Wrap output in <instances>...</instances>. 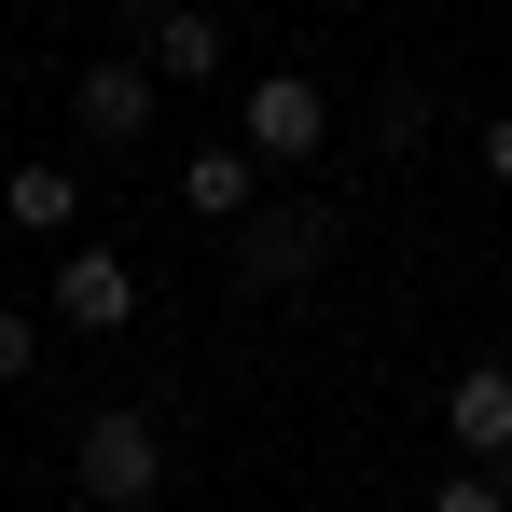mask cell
<instances>
[{
    "mask_svg": "<svg viewBox=\"0 0 512 512\" xmlns=\"http://www.w3.org/2000/svg\"><path fill=\"white\" fill-rule=\"evenodd\" d=\"M70 485H84L97 512H153V485H167V429L139 416V402L84 416V429H70Z\"/></svg>",
    "mask_w": 512,
    "mask_h": 512,
    "instance_id": "1",
    "label": "cell"
},
{
    "mask_svg": "<svg viewBox=\"0 0 512 512\" xmlns=\"http://www.w3.org/2000/svg\"><path fill=\"white\" fill-rule=\"evenodd\" d=\"M236 139H250L263 167H319V153H333V97L305 84V70H263V84L236 97Z\"/></svg>",
    "mask_w": 512,
    "mask_h": 512,
    "instance_id": "2",
    "label": "cell"
},
{
    "mask_svg": "<svg viewBox=\"0 0 512 512\" xmlns=\"http://www.w3.org/2000/svg\"><path fill=\"white\" fill-rule=\"evenodd\" d=\"M153 97H167L153 56H97L84 84H70V125H84L97 153H139V139H153Z\"/></svg>",
    "mask_w": 512,
    "mask_h": 512,
    "instance_id": "3",
    "label": "cell"
},
{
    "mask_svg": "<svg viewBox=\"0 0 512 512\" xmlns=\"http://www.w3.org/2000/svg\"><path fill=\"white\" fill-rule=\"evenodd\" d=\"M125 28H139V56L167 84H222V14L208 0H125Z\"/></svg>",
    "mask_w": 512,
    "mask_h": 512,
    "instance_id": "4",
    "label": "cell"
},
{
    "mask_svg": "<svg viewBox=\"0 0 512 512\" xmlns=\"http://www.w3.org/2000/svg\"><path fill=\"white\" fill-rule=\"evenodd\" d=\"M236 263H250L263 291L319 277V263H333V208H250V222H236Z\"/></svg>",
    "mask_w": 512,
    "mask_h": 512,
    "instance_id": "5",
    "label": "cell"
},
{
    "mask_svg": "<svg viewBox=\"0 0 512 512\" xmlns=\"http://www.w3.org/2000/svg\"><path fill=\"white\" fill-rule=\"evenodd\" d=\"M56 319L70 333H125L139 319V263L125 250H56Z\"/></svg>",
    "mask_w": 512,
    "mask_h": 512,
    "instance_id": "6",
    "label": "cell"
},
{
    "mask_svg": "<svg viewBox=\"0 0 512 512\" xmlns=\"http://www.w3.org/2000/svg\"><path fill=\"white\" fill-rule=\"evenodd\" d=\"M443 443H457V457H485V471L512 457V360H471V374L443 388Z\"/></svg>",
    "mask_w": 512,
    "mask_h": 512,
    "instance_id": "7",
    "label": "cell"
},
{
    "mask_svg": "<svg viewBox=\"0 0 512 512\" xmlns=\"http://www.w3.org/2000/svg\"><path fill=\"white\" fill-rule=\"evenodd\" d=\"M180 208H194V222H250L263 208V153L250 139H208V153L180 167Z\"/></svg>",
    "mask_w": 512,
    "mask_h": 512,
    "instance_id": "8",
    "label": "cell"
},
{
    "mask_svg": "<svg viewBox=\"0 0 512 512\" xmlns=\"http://www.w3.org/2000/svg\"><path fill=\"white\" fill-rule=\"evenodd\" d=\"M0 222H14V236H70V222H84V180L70 167H0Z\"/></svg>",
    "mask_w": 512,
    "mask_h": 512,
    "instance_id": "9",
    "label": "cell"
},
{
    "mask_svg": "<svg viewBox=\"0 0 512 512\" xmlns=\"http://www.w3.org/2000/svg\"><path fill=\"white\" fill-rule=\"evenodd\" d=\"M374 139L416 153V139H429V84H388V97H374Z\"/></svg>",
    "mask_w": 512,
    "mask_h": 512,
    "instance_id": "10",
    "label": "cell"
},
{
    "mask_svg": "<svg viewBox=\"0 0 512 512\" xmlns=\"http://www.w3.org/2000/svg\"><path fill=\"white\" fill-rule=\"evenodd\" d=\"M429 512H512V499H499V471H485V457H457V471L429 485Z\"/></svg>",
    "mask_w": 512,
    "mask_h": 512,
    "instance_id": "11",
    "label": "cell"
},
{
    "mask_svg": "<svg viewBox=\"0 0 512 512\" xmlns=\"http://www.w3.org/2000/svg\"><path fill=\"white\" fill-rule=\"evenodd\" d=\"M28 360H42V333H28V319L0 305V388H28Z\"/></svg>",
    "mask_w": 512,
    "mask_h": 512,
    "instance_id": "12",
    "label": "cell"
},
{
    "mask_svg": "<svg viewBox=\"0 0 512 512\" xmlns=\"http://www.w3.org/2000/svg\"><path fill=\"white\" fill-rule=\"evenodd\" d=\"M471 153H485V180H512V111H485V139H471Z\"/></svg>",
    "mask_w": 512,
    "mask_h": 512,
    "instance_id": "13",
    "label": "cell"
},
{
    "mask_svg": "<svg viewBox=\"0 0 512 512\" xmlns=\"http://www.w3.org/2000/svg\"><path fill=\"white\" fill-rule=\"evenodd\" d=\"M499 499H512V457H499Z\"/></svg>",
    "mask_w": 512,
    "mask_h": 512,
    "instance_id": "14",
    "label": "cell"
}]
</instances>
